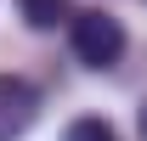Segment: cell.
<instances>
[{
  "mask_svg": "<svg viewBox=\"0 0 147 141\" xmlns=\"http://www.w3.org/2000/svg\"><path fill=\"white\" fill-rule=\"evenodd\" d=\"M68 45H74V56L85 62V68H113L119 56H125V23L113 17V11H74V23H68Z\"/></svg>",
  "mask_w": 147,
  "mask_h": 141,
  "instance_id": "cell-1",
  "label": "cell"
},
{
  "mask_svg": "<svg viewBox=\"0 0 147 141\" xmlns=\"http://www.w3.org/2000/svg\"><path fill=\"white\" fill-rule=\"evenodd\" d=\"M34 119H40V90L17 73H0V141L28 136Z\"/></svg>",
  "mask_w": 147,
  "mask_h": 141,
  "instance_id": "cell-2",
  "label": "cell"
},
{
  "mask_svg": "<svg viewBox=\"0 0 147 141\" xmlns=\"http://www.w3.org/2000/svg\"><path fill=\"white\" fill-rule=\"evenodd\" d=\"M68 17V0H23V23L28 28H57Z\"/></svg>",
  "mask_w": 147,
  "mask_h": 141,
  "instance_id": "cell-3",
  "label": "cell"
},
{
  "mask_svg": "<svg viewBox=\"0 0 147 141\" xmlns=\"http://www.w3.org/2000/svg\"><path fill=\"white\" fill-rule=\"evenodd\" d=\"M62 141H119V130H113L108 119H96V113H85V119H74L68 130H62Z\"/></svg>",
  "mask_w": 147,
  "mask_h": 141,
  "instance_id": "cell-4",
  "label": "cell"
},
{
  "mask_svg": "<svg viewBox=\"0 0 147 141\" xmlns=\"http://www.w3.org/2000/svg\"><path fill=\"white\" fill-rule=\"evenodd\" d=\"M142 141H147V107H142Z\"/></svg>",
  "mask_w": 147,
  "mask_h": 141,
  "instance_id": "cell-5",
  "label": "cell"
}]
</instances>
